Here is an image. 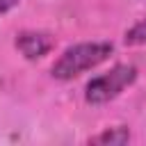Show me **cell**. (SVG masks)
<instances>
[{
	"label": "cell",
	"instance_id": "obj_4",
	"mask_svg": "<svg viewBox=\"0 0 146 146\" xmlns=\"http://www.w3.org/2000/svg\"><path fill=\"white\" fill-rule=\"evenodd\" d=\"M128 139H130L128 128H112V130L100 132V135L94 137L91 141H94V144H125Z\"/></svg>",
	"mask_w": 146,
	"mask_h": 146
},
{
	"label": "cell",
	"instance_id": "obj_6",
	"mask_svg": "<svg viewBox=\"0 0 146 146\" xmlns=\"http://www.w3.org/2000/svg\"><path fill=\"white\" fill-rule=\"evenodd\" d=\"M18 5V0H0V16L2 14H7L11 7H16Z\"/></svg>",
	"mask_w": 146,
	"mask_h": 146
},
{
	"label": "cell",
	"instance_id": "obj_2",
	"mask_svg": "<svg viewBox=\"0 0 146 146\" xmlns=\"http://www.w3.org/2000/svg\"><path fill=\"white\" fill-rule=\"evenodd\" d=\"M137 80V68L132 64H116L114 68H110L107 73L94 78L87 84L84 98L91 105H103L110 103L112 98H116L125 87H130Z\"/></svg>",
	"mask_w": 146,
	"mask_h": 146
},
{
	"label": "cell",
	"instance_id": "obj_1",
	"mask_svg": "<svg viewBox=\"0 0 146 146\" xmlns=\"http://www.w3.org/2000/svg\"><path fill=\"white\" fill-rule=\"evenodd\" d=\"M112 55V43L107 41H91V43H78L66 48L59 59L52 64V78L57 80H73L82 75L89 68H96Z\"/></svg>",
	"mask_w": 146,
	"mask_h": 146
},
{
	"label": "cell",
	"instance_id": "obj_3",
	"mask_svg": "<svg viewBox=\"0 0 146 146\" xmlns=\"http://www.w3.org/2000/svg\"><path fill=\"white\" fill-rule=\"evenodd\" d=\"M16 48L27 59H39L52 48V39L46 32H21L16 36Z\"/></svg>",
	"mask_w": 146,
	"mask_h": 146
},
{
	"label": "cell",
	"instance_id": "obj_5",
	"mask_svg": "<svg viewBox=\"0 0 146 146\" xmlns=\"http://www.w3.org/2000/svg\"><path fill=\"white\" fill-rule=\"evenodd\" d=\"M123 41H125V46H144V43H146V18L139 21V23H135V25L125 32Z\"/></svg>",
	"mask_w": 146,
	"mask_h": 146
}]
</instances>
